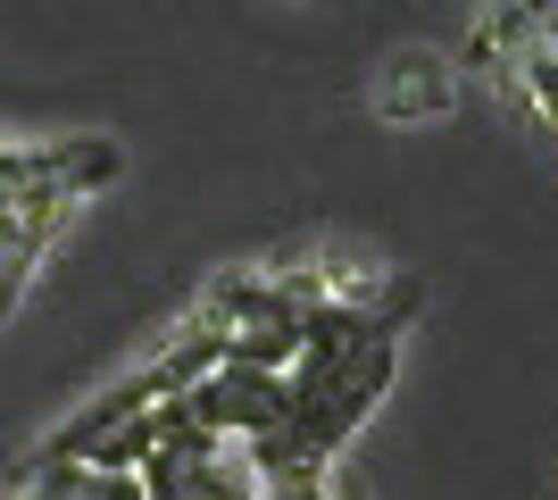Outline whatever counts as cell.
<instances>
[{"instance_id": "6da1fadb", "label": "cell", "mask_w": 558, "mask_h": 500, "mask_svg": "<svg viewBox=\"0 0 558 500\" xmlns=\"http://www.w3.org/2000/svg\"><path fill=\"white\" fill-rule=\"evenodd\" d=\"M392 376H400V333H308L301 358L283 367V426L251 451V467L258 476H292V467L333 476L350 434L384 408Z\"/></svg>"}, {"instance_id": "7a4b0ae2", "label": "cell", "mask_w": 558, "mask_h": 500, "mask_svg": "<svg viewBox=\"0 0 558 500\" xmlns=\"http://www.w3.org/2000/svg\"><path fill=\"white\" fill-rule=\"evenodd\" d=\"M184 426L209 434V442H242V451H258V442L283 426V376H276V367L217 358L209 376L184 392Z\"/></svg>"}, {"instance_id": "3957f363", "label": "cell", "mask_w": 558, "mask_h": 500, "mask_svg": "<svg viewBox=\"0 0 558 500\" xmlns=\"http://www.w3.org/2000/svg\"><path fill=\"white\" fill-rule=\"evenodd\" d=\"M43 500H150L142 476H100V467H34Z\"/></svg>"}, {"instance_id": "277c9868", "label": "cell", "mask_w": 558, "mask_h": 500, "mask_svg": "<svg viewBox=\"0 0 558 500\" xmlns=\"http://www.w3.org/2000/svg\"><path fill=\"white\" fill-rule=\"evenodd\" d=\"M17 500H43V492H34V484H25V492H17Z\"/></svg>"}]
</instances>
